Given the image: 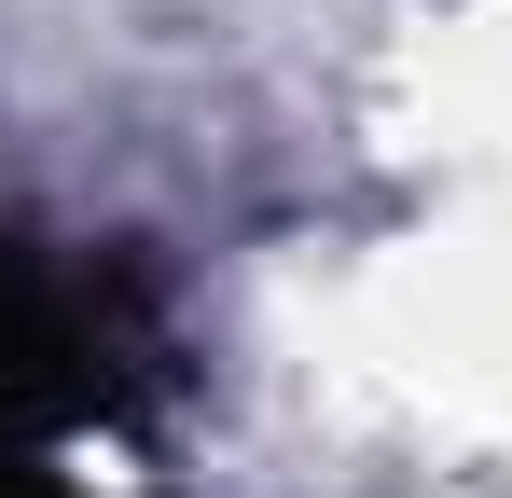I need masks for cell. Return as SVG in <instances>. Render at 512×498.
<instances>
[{
  "mask_svg": "<svg viewBox=\"0 0 512 498\" xmlns=\"http://www.w3.org/2000/svg\"><path fill=\"white\" fill-rule=\"evenodd\" d=\"M167 291L84 236H0V498H153Z\"/></svg>",
  "mask_w": 512,
  "mask_h": 498,
  "instance_id": "1",
  "label": "cell"
}]
</instances>
